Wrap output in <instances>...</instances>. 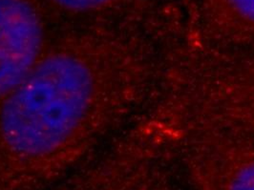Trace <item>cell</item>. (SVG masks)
<instances>
[{"label": "cell", "mask_w": 254, "mask_h": 190, "mask_svg": "<svg viewBox=\"0 0 254 190\" xmlns=\"http://www.w3.org/2000/svg\"><path fill=\"white\" fill-rule=\"evenodd\" d=\"M152 42L91 30L50 41L0 111V190H46L96 153L145 100Z\"/></svg>", "instance_id": "cell-1"}, {"label": "cell", "mask_w": 254, "mask_h": 190, "mask_svg": "<svg viewBox=\"0 0 254 190\" xmlns=\"http://www.w3.org/2000/svg\"><path fill=\"white\" fill-rule=\"evenodd\" d=\"M182 158L194 190H254V142L227 128L184 124Z\"/></svg>", "instance_id": "cell-2"}, {"label": "cell", "mask_w": 254, "mask_h": 190, "mask_svg": "<svg viewBox=\"0 0 254 190\" xmlns=\"http://www.w3.org/2000/svg\"><path fill=\"white\" fill-rule=\"evenodd\" d=\"M155 149L134 131L46 190H176Z\"/></svg>", "instance_id": "cell-3"}, {"label": "cell", "mask_w": 254, "mask_h": 190, "mask_svg": "<svg viewBox=\"0 0 254 190\" xmlns=\"http://www.w3.org/2000/svg\"><path fill=\"white\" fill-rule=\"evenodd\" d=\"M226 51L204 67L196 105L203 118L254 142V46Z\"/></svg>", "instance_id": "cell-4"}, {"label": "cell", "mask_w": 254, "mask_h": 190, "mask_svg": "<svg viewBox=\"0 0 254 190\" xmlns=\"http://www.w3.org/2000/svg\"><path fill=\"white\" fill-rule=\"evenodd\" d=\"M49 39L30 0H0V111L38 63Z\"/></svg>", "instance_id": "cell-5"}, {"label": "cell", "mask_w": 254, "mask_h": 190, "mask_svg": "<svg viewBox=\"0 0 254 190\" xmlns=\"http://www.w3.org/2000/svg\"><path fill=\"white\" fill-rule=\"evenodd\" d=\"M66 12L75 13H96L110 6L115 0H52Z\"/></svg>", "instance_id": "cell-6"}, {"label": "cell", "mask_w": 254, "mask_h": 190, "mask_svg": "<svg viewBox=\"0 0 254 190\" xmlns=\"http://www.w3.org/2000/svg\"><path fill=\"white\" fill-rule=\"evenodd\" d=\"M242 20L254 30V0H228Z\"/></svg>", "instance_id": "cell-7"}]
</instances>
